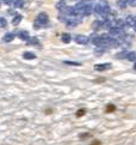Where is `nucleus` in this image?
<instances>
[{"label":"nucleus","mask_w":136,"mask_h":145,"mask_svg":"<svg viewBox=\"0 0 136 145\" xmlns=\"http://www.w3.org/2000/svg\"><path fill=\"white\" fill-rule=\"evenodd\" d=\"M117 110V107L115 106V104H106V107H105V113L106 114H110V113H115Z\"/></svg>","instance_id":"1"},{"label":"nucleus","mask_w":136,"mask_h":145,"mask_svg":"<svg viewBox=\"0 0 136 145\" xmlns=\"http://www.w3.org/2000/svg\"><path fill=\"white\" fill-rule=\"evenodd\" d=\"M85 115H86V109H85V108H80V109H78L75 112V118H78V119L82 118V116H85Z\"/></svg>","instance_id":"2"},{"label":"nucleus","mask_w":136,"mask_h":145,"mask_svg":"<svg viewBox=\"0 0 136 145\" xmlns=\"http://www.w3.org/2000/svg\"><path fill=\"white\" fill-rule=\"evenodd\" d=\"M53 113H54V110L51 108H48V109L44 110V114H47V115H50V114H53Z\"/></svg>","instance_id":"3"},{"label":"nucleus","mask_w":136,"mask_h":145,"mask_svg":"<svg viewBox=\"0 0 136 145\" xmlns=\"http://www.w3.org/2000/svg\"><path fill=\"white\" fill-rule=\"evenodd\" d=\"M90 145H102V141H100V140H98V139H96V140H93V141Z\"/></svg>","instance_id":"4"},{"label":"nucleus","mask_w":136,"mask_h":145,"mask_svg":"<svg viewBox=\"0 0 136 145\" xmlns=\"http://www.w3.org/2000/svg\"><path fill=\"white\" fill-rule=\"evenodd\" d=\"M20 18H22L20 16H17L16 18L13 19V24H18V23H19V21H20Z\"/></svg>","instance_id":"5"},{"label":"nucleus","mask_w":136,"mask_h":145,"mask_svg":"<svg viewBox=\"0 0 136 145\" xmlns=\"http://www.w3.org/2000/svg\"><path fill=\"white\" fill-rule=\"evenodd\" d=\"M90 133H85V134H80V138H81V139H86L87 137H90Z\"/></svg>","instance_id":"6"},{"label":"nucleus","mask_w":136,"mask_h":145,"mask_svg":"<svg viewBox=\"0 0 136 145\" xmlns=\"http://www.w3.org/2000/svg\"><path fill=\"white\" fill-rule=\"evenodd\" d=\"M12 38H13V36L8 34V35H7V36H6V37H5V40H6V41H8V40H12Z\"/></svg>","instance_id":"7"}]
</instances>
